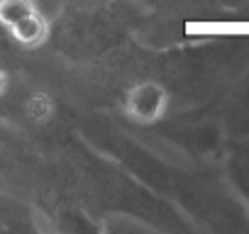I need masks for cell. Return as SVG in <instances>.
<instances>
[{
    "instance_id": "6da1fadb",
    "label": "cell",
    "mask_w": 249,
    "mask_h": 234,
    "mask_svg": "<svg viewBox=\"0 0 249 234\" xmlns=\"http://www.w3.org/2000/svg\"><path fill=\"white\" fill-rule=\"evenodd\" d=\"M166 90L157 83H140L124 98V110L137 122H154L166 110Z\"/></svg>"
},
{
    "instance_id": "7a4b0ae2",
    "label": "cell",
    "mask_w": 249,
    "mask_h": 234,
    "mask_svg": "<svg viewBox=\"0 0 249 234\" xmlns=\"http://www.w3.org/2000/svg\"><path fill=\"white\" fill-rule=\"evenodd\" d=\"M39 8L35 5V0H0V25L8 32L18 30L22 22L35 17Z\"/></svg>"
},
{
    "instance_id": "3957f363",
    "label": "cell",
    "mask_w": 249,
    "mask_h": 234,
    "mask_svg": "<svg viewBox=\"0 0 249 234\" xmlns=\"http://www.w3.org/2000/svg\"><path fill=\"white\" fill-rule=\"evenodd\" d=\"M10 37H13L18 44L27 47V49L39 47V44L49 37V22L44 20V15H42V13H37L35 17H30L27 22H22L18 30H13V32H10Z\"/></svg>"
},
{
    "instance_id": "277c9868",
    "label": "cell",
    "mask_w": 249,
    "mask_h": 234,
    "mask_svg": "<svg viewBox=\"0 0 249 234\" xmlns=\"http://www.w3.org/2000/svg\"><path fill=\"white\" fill-rule=\"evenodd\" d=\"M54 115V100L47 93H32L27 98V117L32 122H47Z\"/></svg>"
},
{
    "instance_id": "5b68a950",
    "label": "cell",
    "mask_w": 249,
    "mask_h": 234,
    "mask_svg": "<svg viewBox=\"0 0 249 234\" xmlns=\"http://www.w3.org/2000/svg\"><path fill=\"white\" fill-rule=\"evenodd\" d=\"M5 90H8V71L0 66V98L5 95Z\"/></svg>"
}]
</instances>
